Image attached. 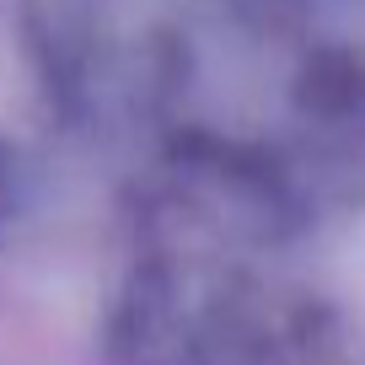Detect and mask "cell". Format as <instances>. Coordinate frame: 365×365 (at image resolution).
I'll use <instances>...</instances> for the list:
<instances>
[{
    "mask_svg": "<svg viewBox=\"0 0 365 365\" xmlns=\"http://www.w3.org/2000/svg\"><path fill=\"white\" fill-rule=\"evenodd\" d=\"M11 199H16V150L6 145V135H0V215H6Z\"/></svg>",
    "mask_w": 365,
    "mask_h": 365,
    "instance_id": "cell-1",
    "label": "cell"
}]
</instances>
